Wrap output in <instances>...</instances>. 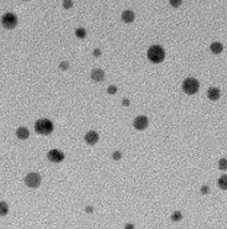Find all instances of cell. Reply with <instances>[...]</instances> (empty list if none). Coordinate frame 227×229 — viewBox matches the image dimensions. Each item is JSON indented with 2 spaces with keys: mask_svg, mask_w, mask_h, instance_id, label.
<instances>
[{
  "mask_svg": "<svg viewBox=\"0 0 227 229\" xmlns=\"http://www.w3.org/2000/svg\"><path fill=\"white\" fill-rule=\"evenodd\" d=\"M147 56L149 59L150 62L153 63H160L164 61L165 59V50L163 49L159 45H153L148 49V52H147Z\"/></svg>",
  "mask_w": 227,
  "mask_h": 229,
  "instance_id": "obj_1",
  "label": "cell"
},
{
  "mask_svg": "<svg viewBox=\"0 0 227 229\" xmlns=\"http://www.w3.org/2000/svg\"><path fill=\"white\" fill-rule=\"evenodd\" d=\"M35 131L39 135L47 136L53 131V123L47 118H40L35 122Z\"/></svg>",
  "mask_w": 227,
  "mask_h": 229,
  "instance_id": "obj_2",
  "label": "cell"
},
{
  "mask_svg": "<svg viewBox=\"0 0 227 229\" xmlns=\"http://www.w3.org/2000/svg\"><path fill=\"white\" fill-rule=\"evenodd\" d=\"M200 88V82L194 77H187L183 82V91L186 95H195Z\"/></svg>",
  "mask_w": 227,
  "mask_h": 229,
  "instance_id": "obj_3",
  "label": "cell"
},
{
  "mask_svg": "<svg viewBox=\"0 0 227 229\" xmlns=\"http://www.w3.org/2000/svg\"><path fill=\"white\" fill-rule=\"evenodd\" d=\"M1 25L5 29H14L17 25V16L14 13H5L1 16Z\"/></svg>",
  "mask_w": 227,
  "mask_h": 229,
  "instance_id": "obj_4",
  "label": "cell"
},
{
  "mask_svg": "<svg viewBox=\"0 0 227 229\" xmlns=\"http://www.w3.org/2000/svg\"><path fill=\"white\" fill-rule=\"evenodd\" d=\"M25 184L29 188H37L41 184V177L39 173L31 172L29 175H26L25 177Z\"/></svg>",
  "mask_w": 227,
  "mask_h": 229,
  "instance_id": "obj_5",
  "label": "cell"
},
{
  "mask_svg": "<svg viewBox=\"0 0 227 229\" xmlns=\"http://www.w3.org/2000/svg\"><path fill=\"white\" fill-rule=\"evenodd\" d=\"M133 125H134L135 130L144 131L145 128L148 127V125H149V118H148L147 116H144V115H140V116H138V117H135Z\"/></svg>",
  "mask_w": 227,
  "mask_h": 229,
  "instance_id": "obj_6",
  "label": "cell"
},
{
  "mask_svg": "<svg viewBox=\"0 0 227 229\" xmlns=\"http://www.w3.org/2000/svg\"><path fill=\"white\" fill-rule=\"evenodd\" d=\"M47 158L53 163H60L65 159V154L60 150H51L47 152Z\"/></svg>",
  "mask_w": 227,
  "mask_h": 229,
  "instance_id": "obj_7",
  "label": "cell"
},
{
  "mask_svg": "<svg viewBox=\"0 0 227 229\" xmlns=\"http://www.w3.org/2000/svg\"><path fill=\"white\" fill-rule=\"evenodd\" d=\"M99 140V136L96 131H88L86 135H85V141L87 144L89 146H94Z\"/></svg>",
  "mask_w": 227,
  "mask_h": 229,
  "instance_id": "obj_8",
  "label": "cell"
},
{
  "mask_svg": "<svg viewBox=\"0 0 227 229\" xmlns=\"http://www.w3.org/2000/svg\"><path fill=\"white\" fill-rule=\"evenodd\" d=\"M207 97L208 100H211V101H217L220 97H221V91L220 88L217 87H210L207 90Z\"/></svg>",
  "mask_w": 227,
  "mask_h": 229,
  "instance_id": "obj_9",
  "label": "cell"
},
{
  "mask_svg": "<svg viewBox=\"0 0 227 229\" xmlns=\"http://www.w3.org/2000/svg\"><path fill=\"white\" fill-rule=\"evenodd\" d=\"M91 79L94 82H101L104 80V71L101 69H94L91 72Z\"/></svg>",
  "mask_w": 227,
  "mask_h": 229,
  "instance_id": "obj_10",
  "label": "cell"
},
{
  "mask_svg": "<svg viewBox=\"0 0 227 229\" xmlns=\"http://www.w3.org/2000/svg\"><path fill=\"white\" fill-rule=\"evenodd\" d=\"M29 136H30L29 128H26V127L21 126V127H19V128L16 130V137H17L19 140H21V141L28 140V138H29Z\"/></svg>",
  "mask_w": 227,
  "mask_h": 229,
  "instance_id": "obj_11",
  "label": "cell"
},
{
  "mask_svg": "<svg viewBox=\"0 0 227 229\" xmlns=\"http://www.w3.org/2000/svg\"><path fill=\"white\" fill-rule=\"evenodd\" d=\"M135 19V14L132 11V10H124L122 13V21L125 23V24H130L133 23Z\"/></svg>",
  "mask_w": 227,
  "mask_h": 229,
  "instance_id": "obj_12",
  "label": "cell"
},
{
  "mask_svg": "<svg viewBox=\"0 0 227 229\" xmlns=\"http://www.w3.org/2000/svg\"><path fill=\"white\" fill-rule=\"evenodd\" d=\"M210 51L212 54H215V55H219V54H221L223 51V45L221 42H219V41H214L210 45Z\"/></svg>",
  "mask_w": 227,
  "mask_h": 229,
  "instance_id": "obj_13",
  "label": "cell"
},
{
  "mask_svg": "<svg viewBox=\"0 0 227 229\" xmlns=\"http://www.w3.org/2000/svg\"><path fill=\"white\" fill-rule=\"evenodd\" d=\"M217 184H219V187L223 190L227 189V175H223L219 178V181H217Z\"/></svg>",
  "mask_w": 227,
  "mask_h": 229,
  "instance_id": "obj_14",
  "label": "cell"
},
{
  "mask_svg": "<svg viewBox=\"0 0 227 229\" xmlns=\"http://www.w3.org/2000/svg\"><path fill=\"white\" fill-rule=\"evenodd\" d=\"M75 34H76V36H77L78 39H85L86 36H87V31H86L85 27H77Z\"/></svg>",
  "mask_w": 227,
  "mask_h": 229,
  "instance_id": "obj_15",
  "label": "cell"
},
{
  "mask_svg": "<svg viewBox=\"0 0 227 229\" xmlns=\"http://www.w3.org/2000/svg\"><path fill=\"white\" fill-rule=\"evenodd\" d=\"M9 212V206L6 202H0V217L6 215Z\"/></svg>",
  "mask_w": 227,
  "mask_h": 229,
  "instance_id": "obj_16",
  "label": "cell"
},
{
  "mask_svg": "<svg viewBox=\"0 0 227 229\" xmlns=\"http://www.w3.org/2000/svg\"><path fill=\"white\" fill-rule=\"evenodd\" d=\"M183 219V214H181V212H174L172 213V215H171V221H174V222H179V221H181Z\"/></svg>",
  "mask_w": 227,
  "mask_h": 229,
  "instance_id": "obj_17",
  "label": "cell"
},
{
  "mask_svg": "<svg viewBox=\"0 0 227 229\" xmlns=\"http://www.w3.org/2000/svg\"><path fill=\"white\" fill-rule=\"evenodd\" d=\"M219 169H221V171H226L227 169V159L226 158H221L219 161Z\"/></svg>",
  "mask_w": 227,
  "mask_h": 229,
  "instance_id": "obj_18",
  "label": "cell"
},
{
  "mask_svg": "<svg viewBox=\"0 0 227 229\" xmlns=\"http://www.w3.org/2000/svg\"><path fill=\"white\" fill-rule=\"evenodd\" d=\"M62 6L65 9H71L72 6H73V2L72 0H63L62 2Z\"/></svg>",
  "mask_w": 227,
  "mask_h": 229,
  "instance_id": "obj_19",
  "label": "cell"
},
{
  "mask_svg": "<svg viewBox=\"0 0 227 229\" xmlns=\"http://www.w3.org/2000/svg\"><path fill=\"white\" fill-rule=\"evenodd\" d=\"M117 91H118V88H117V86H114V85L108 86V88H107L108 95H114V94H117Z\"/></svg>",
  "mask_w": 227,
  "mask_h": 229,
  "instance_id": "obj_20",
  "label": "cell"
},
{
  "mask_svg": "<svg viewBox=\"0 0 227 229\" xmlns=\"http://www.w3.org/2000/svg\"><path fill=\"white\" fill-rule=\"evenodd\" d=\"M169 3L172 8H179L181 4H183V0H169Z\"/></svg>",
  "mask_w": 227,
  "mask_h": 229,
  "instance_id": "obj_21",
  "label": "cell"
},
{
  "mask_svg": "<svg viewBox=\"0 0 227 229\" xmlns=\"http://www.w3.org/2000/svg\"><path fill=\"white\" fill-rule=\"evenodd\" d=\"M68 67H70V63H68L67 61H61V62H60V69H61L62 71L68 70Z\"/></svg>",
  "mask_w": 227,
  "mask_h": 229,
  "instance_id": "obj_22",
  "label": "cell"
},
{
  "mask_svg": "<svg viewBox=\"0 0 227 229\" xmlns=\"http://www.w3.org/2000/svg\"><path fill=\"white\" fill-rule=\"evenodd\" d=\"M112 158L115 159V161H119L122 158V152L121 151H114L113 154H112Z\"/></svg>",
  "mask_w": 227,
  "mask_h": 229,
  "instance_id": "obj_23",
  "label": "cell"
},
{
  "mask_svg": "<svg viewBox=\"0 0 227 229\" xmlns=\"http://www.w3.org/2000/svg\"><path fill=\"white\" fill-rule=\"evenodd\" d=\"M101 55H102V50L101 49H94L93 50V56L94 57H101Z\"/></svg>",
  "mask_w": 227,
  "mask_h": 229,
  "instance_id": "obj_24",
  "label": "cell"
},
{
  "mask_svg": "<svg viewBox=\"0 0 227 229\" xmlns=\"http://www.w3.org/2000/svg\"><path fill=\"white\" fill-rule=\"evenodd\" d=\"M208 192H210V188H208V186H202V187H201V193H202V194H207Z\"/></svg>",
  "mask_w": 227,
  "mask_h": 229,
  "instance_id": "obj_25",
  "label": "cell"
},
{
  "mask_svg": "<svg viewBox=\"0 0 227 229\" xmlns=\"http://www.w3.org/2000/svg\"><path fill=\"white\" fill-rule=\"evenodd\" d=\"M122 104H123V106H125V107H128V106H130V101L128 98H123V101H122Z\"/></svg>",
  "mask_w": 227,
  "mask_h": 229,
  "instance_id": "obj_26",
  "label": "cell"
},
{
  "mask_svg": "<svg viewBox=\"0 0 227 229\" xmlns=\"http://www.w3.org/2000/svg\"><path fill=\"white\" fill-rule=\"evenodd\" d=\"M124 229H134V224H132V223H128L125 225V228Z\"/></svg>",
  "mask_w": 227,
  "mask_h": 229,
  "instance_id": "obj_27",
  "label": "cell"
},
{
  "mask_svg": "<svg viewBox=\"0 0 227 229\" xmlns=\"http://www.w3.org/2000/svg\"><path fill=\"white\" fill-rule=\"evenodd\" d=\"M86 212L91 213V212H92V208H91V207H87V208H86Z\"/></svg>",
  "mask_w": 227,
  "mask_h": 229,
  "instance_id": "obj_28",
  "label": "cell"
},
{
  "mask_svg": "<svg viewBox=\"0 0 227 229\" xmlns=\"http://www.w3.org/2000/svg\"><path fill=\"white\" fill-rule=\"evenodd\" d=\"M24 2H29V0H24Z\"/></svg>",
  "mask_w": 227,
  "mask_h": 229,
  "instance_id": "obj_29",
  "label": "cell"
}]
</instances>
